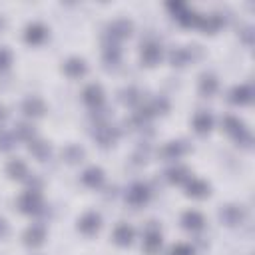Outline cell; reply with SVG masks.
Wrapping results in <instances>:
<instances>
[{
  "instance_id": "cell-14",
  "label": "cell",
  "mask_w": 255,
  "mask_h": 255,
  "mask_svg": "<svg viewBox=\"0 0 255 255\" xmlns=\"http://www.w3.org/2000/svg\"><path fill=\"white\" fill-rule=\"evenodd\" d=\"M147 199H149V189L145 183H133L128 189V201L131 205H143Z\"/></svg>"
},
{
  "instance_id": "cell-18",
  "label": "cell",
  "mask_w": 255,
  "mask_h": 255,
  "mask_svg": "<svg viewBox=\"0 0 255 255\" xmlns=\"http://www.w3.org/2000/svg\"><path fill=\"white\" fill-rule=\"evenodd\" d=\"M82 183L84 185H88V187H92V189H96V187H100L102 183H104V171L100 169V167H88L84 173H82Z\"/></svg>"
},
{
  "instance_id": "cell-32",
  "label": "cell",
  "mask_w": 255,
  "mask_h": 255,
  "mask_svg": "<svg viewBox=\"0 0 255 255\" xmlns=\"http://www.w3.org/2000/svg\"><path fill=\"white\" fill-rule=\"evenodd\" d=\"M145 110H147V114L149 116H157V114H165L167 110H169V102L165 100V98H153L147 106H145Z\"/></svg>"
},
{
  "instance_id": "cell-36",
  "label": "cell",
  "mask_w": 255,
  "mask_h": 255,
  "mask_svg": "<svg viewBox=\"0 0 255 255\" xmlns=\"http://www.w3.org/2000/svg\"><path fill=\"white\" fill-rule=\"evenodd\" d=\"M253 36H255V32H253L251 26H245V28H241V32H239V38H241V42H243L245 46H253Z\"/></svg>"
},
{
  "instance_id": "cell-22",
  "label": "cell",
  "mask_w": 255,
  "mask_h": 255,
  "mask_svg": "<svg viewBox=\"0 0 255 255\" xmlns=\"http://www.w3.org/2000/svg\"><path fill=\"white\" fill-rule=\"evenodd\" d=\"M62 157H64V161H66V163H72V165H74V163L84 161L86 151H84V147H80V145H76V143H70V145H66V147H64Z\"/></svg>"
},
{
  "instance_id": "cell-21",
  "label": "cell",
  "mask_w": 255,
  "mask_h": 255,
  "mask_svg": "<svg viewBox=\"0 0 255 255\" xmlns=\"http://www.w3.org/2000/svg\"><path fill=\"white\" fill-rule=\"evenodd\" d=\"M213 128V118L209 112H197L193 116V129L197 133H207Z\"/></svg>"
},
{
  "instance_id": "cell-34",
  "label": "cell",
  "mask_w": 255,
  "mask_h": 255,
  "mask_svg": "<svg viewBox=\"0 0 255 255\" xmlns=\"http://www.w3.org/2000/svg\"><path fill=\"white\" fill-rule=\"evenodd\" d=\"M14 143H16L14 133L0 129V151H8V149H12V147H14Z\"/></svg>"
},
{
  "instance_id": "cell-17",
  "label": "cell",
  "mask_w": 255,
  "mask_h": 255,
  "mask_svg": "<svg viewBox=\"0 0 255 255\" xmlns=\"http://www.w3.org/2000/svg\"><path fill=\"white\" fill-rule=\"evenodd\" d=\"M62 70L70 78H80V76L86 74V62L82 58H68L64 62V66H62Z\"/></svg>"
},
{
  "instance_id": "cell-29",
  "label": "cell",
  "mask_w": 255,
  "mask_h": 255,
  "mask_svg": "<svg viewBox=\"0 0 255 255\" xmlns=\"http://www.w3.org/2000/svg\"><path fill=\"white\" fill-rule=\"evenodd\" d=\"M223 129H225L229 135L237 137V135L245 129V124H243L239 118H235V116H225V120H223Z\"/></svg>"
},
{
  "instance_id": "cell-8",
  "label": "cell",
  "mask_w": 255,
  "mask_h": 255,
  "mask_svg": "<svg viewBox=\"0 0 255 255\" xmlns=\"http://www.w3.org/2000/svg\"><path fill=\"white\" fill-rule=\"evenodd\" d=\"M251 100H253V88L247 86V84L235 86L229 92V102L235 104V106H247V104H251Z\"/></svg>"
},
{
  "instance_id": "cell-25",
  "label": "cell",
  "mask_w": 255,
  "mask_h": 255,
  "mask_svg": "<svg viewBox=\"0 0 255 255\" xmlns=\"http://www.w3.org/2000/svg\"><path fill=\"white\" fill-rule=\"evenodd\" d=\"M6 173L12 179H26L28 177V167H26V163L22 159H12L6 165Z\"/></svg>"
},
{
  "instance_id": "cell-9",
  "label": "cell",
  "mask_w": 255,
  "mask_h": 255,
  "mask_svg": "<svg viewBox=\"0 0 255 255\" xmlns=\"http://www.w3.org/2000/svg\"><path fill=\"white\" fill-rule=\"evenodd\" d=\"M139 56H141V62L145 66H155L161 60V46L155 44V42H145L141 46V54Z\"/></svg>"
},
{
  "instance_id": "cell-3",
  "label": "cell",
  "mask_w": 255,
  "mask_h": 255,
  "mask_svg": "<svg viewBox=\"0 0 255 255\" xmlns=\"http://www.w3.org/2000/svg\"><path fill=\"white\" fill-rule=\"evenodd\" d=\"M143 249L149 255H155L161 249V231H159V225L155 221L147 223V229L143 235Z\"/></svg>"
},
{
  "instance_id": "cell-33",
  "label": "cell",
  "mask_w": 255,
  "mask_h": 255,
  "mask_svg": "<svg viewBox=\"0 0 255 255\" xmlns=\"http://www.w3.org/2000/svg\"><path fill=\"white\" fill-rule=\"evenodd\" d=\"M14 135L18 137V139H24V141H32L34 139V135H36V129L30 126V124H18L16 126V129H14Z\"/></svg>"
},
{
  "instance_id": "cell-16",
  "label": "cell",
  "mask_w": 255,
  "mask_h": 255,
  "mask_svg": "<svg viewBox=\"0 0 255 255\" xmlns=\"http://www.w3.org/2000/svg\"><path fill=\"white\" fill-rule=\"evenodd\" d=\"M181 225H183L185 229H189V231H199V229H203L205 219H203V215H201L199 211L189 209V211H185V213L181 215Z\"/></svg>"
},
{
  "instance_id": "cell-7",
  "label": "cell",
  "mask_w": 255,
  "mask_h": 255,
  "mask_svg": "<svg viewBox=\"0 0 255 255\" xmlns=\"http://www.w3.org/2000/svg\"><path fill=\"white\" fill-rule=\"evenodd\" d=\"M46 36H48V30H46V26H42L40 22H32V24H28L26 30H24V40H26L28 44H32V46L42 44V42L46 40Z\"/></svg>"
},
{
  "instance_id": "cell-41",
  "label": "cell",
  "mask_w": 255,
  "mask_h": 255,
  "mask_svg": "<svg viewBox=\"0 0 255 255\" xmlns=\"http://www.w3.org/2000/svg\"><path fill=\"white\" fill-rule=\"evenodd\" d=\"M6 118H8V112H6V108H4V106H0V124H2Z\"/></svg>"
},
{
  "instance_id": "cell-6",
  "label": "cell",
  "mask_w": 255,
  "mask_h": 255,
  "mask_svg": "<svg viewBox=\"0 0 255 255\" xmlns=\"http://www.w3.org/2000/svg\"><path fill=\"white\" fill-rule=\"evenodd\" d=\"M100 225H102V217H100L96 211H88V213H84V215L78 219V229H80L84 235H94V233H98Z\"/></svg>"
},
{
  "instance_id": "cell-2",
  "label": "cell",
  "mask_w": 255,
  "mask_h": 255,
  "mask_svg": "<svg viewBox=\"0 0 255 255\" xmlns=\"http://www.w3.org/2000/svg\"><path fill=\"white\" fill-rule=\"evenodd\" d=\"M42 207H44V203H42V195H40V191H32V189H28V191H24V193L18 197V209H20L22 213H28V215H32V213H40Z\"/></svg>"
},
{
  "instance_id": "cell-35",
  "label": "cell",
  "mask_w": 255,
  "mask_h": 255,
  "mask_svg": "<svg viewBox=\"0 0 255 255\" xmlns=\"http://www.w3.org/2000/svg\"><path fill=\"white\" fill-rule=\"evenodd\" d=\"M169 255H193V247L187 243H175L169 251Z\"/></svg>"
},
{
  "instance_id": "cell-30",
  "label": "cell",
  "mask_w": 255,
  "mask_h": 255,
  "mask_svg": "<svg viewBox=\"0 0 255 255\" xmlns=\"http://www.w3.org/2000/svg\"><path fill=\"white\" fill-rule=\"evenodd\" d=\"M122 60V50L116 44H106L104 48V64L106 66H118Z\"/></svg>"
},
{
  "instance_id": "cell-27",
  "label": "cell",
  "mask_w": 255,
  "mask_h": 255,
  "mask_svg": "<svg viewBox=\"0 0 255 255\" xmlns=\"http://www.w3.org/2000/svg\"><path fill=\"white\" fill-rule=\"evenodd\" d=\"M217 78L213 74H203L199 78V94L201 96H213L217 92Z\"/></svg>"
},
{
  "instance_id": "cell-15",
  "label": "cell",
  "mask_w": 255,
  "mask_h": 255,
  "mask_svg": "<svg viewBox=\"0 0 255 255\" xmlns=\"http://www.w3.org/2000/svg\"><path fill=\"white\" fill-rule=\"evenodd\" d=\"M22 112H24L28 118H40V116H44L46 106H44V102H42L40 98L30 96V98H26V100L22 102Z\"/></svg>"
},
{
  "instance_id": "cell-37",
  "label": "cell",
  "mask_w": 255,
  "mask_h": 255,
  "mask_svg": "<svg viewBox=\"0 0 255 255\" xmlns=\"http://www.w3.org/2000/svg\"><path fill=\"white\" fill-rule=\"evenodd\" d=\"M235 141H237L239 145H243V147H251V141H253V139H251V133H249V129L245 128V129H243V131H241V133L235 137Z\"/></svg>"
},
{
  "instance_id": "cell-28",
  "label": "cell",
  "mask_w": 255,
  "mask_h": 255,
  "mask_svg": "<svg viewBox=\"0 0 255 255\" xmlns=\"http://www.w3.org/2000/svg\"><path fill=\"white\" fill-rule=\"evenodd\" d=\"M199 18H201V14H197L195 10H189L187 6L175 16V20H177L181 26H185V28H189V26H197V24H199Z\"/></svg>"
},
{
  "instance_id": "cell-38",
  "label": "cell",
  "mask_w": 255,
  "mask_h": 255,
  "mask_svg": "<svg viewBox=\"0 0 255 255\" xmlns=\"http://www.w3.org/2000/svg\"><path fill=\"white\" fill-rule=\"evenodd\" d=\"M12 62V54L8 48H0V70L8 68V64Z\"/></svg>"
},
{
  "instance_id": "cell-11",
  "label": "cell",
  "mask_w": 255,
  "mask_h": 255,
  "mask_svg": "<svg viewBox=\"0 0 255 255\" xmlns=\"http://www.w3.org/2000/svg\"><path fill=\"white\" fill-rule=\"evenodd\" d=\"M225 24V20H223V16L219 14V12H211V14H205V16H201L199 18V28L205 32V34H213V32H217L221 26Z\"/></svg>"
},
{
  "instance_id": "cell-31",
  "label": "cell",
  "mask_w": 255,
  "mask_h": 255,
  "mask_svg": "<svg viewBox=\"0 0 255 255\" xmlns=\"http://www.w3.org/2000/svg\"><path fill=\"white\" fill-rule=\"evenodd\" d=\"M120 100H122L126 106H137V104L141 102V94H139L137 88L129 86V88H124V90L120 92Z\"/></svg>"
},
{
  "instance_id": "cell-19",
  "label": "cell",
  "mask_w": 255,
  "mask_h": 255,
  "mask_svg": "<svg viewBox=\"0 0 255 255\" xmlns=\"http://www.w3.org/2000/svg\"><path fill=\"white\" fill-rule=\"evenodd\" d=\"M28 149H30V153H32L36 159H40V161H46V159L50 157V153H52L50 143H46V141H42V139H32V141H28Z\"/></svg>"
},
{
  "instance_id": "cell-20",
  "label": "cell",
  "mask_w": 255,
  "mask_h": 255,
  "mask_svg": "<svg viewBox=\"0 0 255 255\" xmlns=\"http://www.w3.org/2000/svg\"><path fill=\"white\" fill-rule=\"evenodd\" d=\"M114 241L122 247H128L133 241V227H129L128 223H120L114 229Z\"/></svg>"
},
{
  "instance_id": "cell-42",
  "label": "cell",
  "mask_w": 255,
  "mask_h": 255,
  "mask_svg": "<svg viewBox=\"0 0 255 255\" xmlns=\"http://www.w3.org/2000/svg\"><path fill=\"white\" fill-rule=\"evenodd\" d=\"M4 28H6V18H4L2 14H0V32H2Z\"/></svg>"
},
{
  "instance_id": "cell-4",
  "label": "cell",
  "mask_w": 255,
  "mask_h": 255,
  "mask_svg": "<svg viewBox=\"0 0 255 255\" xmlns=\"http://www.w3.org/2000/svg\"><path fill=\"white\" fill-rule=\"evenodd\" d=\"M131 30H133V24H131L129 20H126V18H120V20H114V22L108 26V38H110L112 44H114L116 40L128 38V36L131 34Z\"/></svg>"
},
{
  "instance_id": "cell-23",
  "label": "cell",
  "mask_w": 255,
  "mask_h": 255,
  "mask_svg": "<svg viewBox=\"0 0 255 255\" xmlns=\"http://www.w3.org/2000/svg\"><path fill=\"white\" fill-rule=\"evenodd\" d=\"M185 151H187L185 141H169V143H165V145H163L161 155H163V157H167V159H177V157H181Z\"/></svg>"
},
{
  "instance_id": "cell-40",
  "label": "cell",
  "mask_w": 255,
  "mask_h": 255,
  "mask_svg": "<svg viewBox=\"0 0 255 255\" xmlns=\"http://www.w3.org/2000/svg\"><path fill=\"white\" fill-rule=\"evenodd\" d=\"M8 231H10V229H8V221H6L4 217H0V239H4V237L8 235Z\"/></svg>"
},
{
  "instance_id": "cell-24",
  "label": "cell",
  "mask_w": 255,
  "mask_h": 255,
  "mask_svg": "<svg viewBox=\"0 0 255 255\" xmlns=\"http://www.w3.org/2000/svg\"><path fill=\"white\" fill-rule=\"evenodd\" d=\"M189 60H193V58H191V52H189L187 48H173V50L169 52V62H171V66L183 68V66L189 64Z\"/></svg>"
},
{
  "instance_id": "cell-26",
  "label": "cell",
  "mask_w": 255,
  "mask_h": 255,
  "mask_svg": "<svg viewBox=\"0 0 255 255\" xmlns=\"http://www.w3.org/2000/svg\"><path fill=\"white\" fill-rule=\"evenodd\" d=\"M165 179H167L169 183H175V185L185 183V181L189 179V169L183 167V165H175V167H171V169L165 171Z\"/></svg>"
},
{
  "instance_id": "cell-13",
  "label": "cell",
  "mask_w": 255,
  "mask_h": 255,
  "mask_svg": "<svg viewBox=\"0 0 255 255\" xmlns=\"http://www.w3.org/2000/svg\"><path fill=\"white\" fill-rule=\"evenodd\" d=\"M22 239H24V243H26L28 247H38V245H42L44 239H46V229H44V225H30V227L24 231Z\"/></svg>"
},
{
  "instance_id": "cell-1",
  "label": "cell",
  "mask_w": 255,
  "mask_h": 255,
  "mask_svg": "<svg viewBox=\"0 0 255 255\" xmlns=\"http://www.w3.org/2000/svg\"><path fill=\"white\" fill-rule=\"evenodd\" d=\"M245 217H247L245 209H243L241 205H235V203H227V205H223V207L219 209V219H221V223L227 225V227H237V225H241V223L245 221Z\"/></svg>"
},
{
  "instance_id": "cell-10",
  "label": "cell",
  "mask_w": 255,
  "mask_h": 255,
  "mask_svg": "<svg viewBox=\"0 0 255 255\" xmlns=\"http://www.w3.org/2000/svg\"><path fill=\"white\" fill-rule=\"evenodd\" d=\"M82 98H84V102H86L90 108L98 110V108L104 104V90H102L100 84H90V86H86Z\"/></svg>"
},
{
  "instance_id": "cell-5",
  "label": "cell",
  "mask_w": 255,
  "mask_h": 255,
  "mask_svg": "<svg viewBox=\"0 0 255 255\" xmlns=\"http://www.w3.org/2000/svg\"><path fill=\"white\" fill-rule=\"evenodd\" d=\"M94 139L102 145V147H108L112 145L116 139H118V129L110 124H96V129H94Z\"/></svg>"
},
{
  "instance_id": "cell-12",
  "label": "cell",
  "mask_w": 255,
  "mask_h": 255,
  "mask_svg": "<svg viewBox=\"0 0 255 255\" xmlns=\"http://www.w3.org/2000/svg\"><path fill=\"white\" fill-rule=\"evenodd\" d=\"M185 189H187V195L195 197V199H203L209 195V183H205L203 179H197V177H189L185 181Z\"/></svg>"
},
{
  "instance_id": "cell-39",
  "label": "cell",
  "mask_w": 255,
  "mask_h": 255,
  "mask_svg": "<svg viewBox=\"0 0 255 255\" xmlns=\"http://www.w3.org/2000/svg\"><path fill=\"white\" fill-rule=\"evenodd\" d=\"M165 8H167V10L173 14V18H175V16L185 8V4H183V2H167V4H165Z\"/></svg>"
}]
</instances>
